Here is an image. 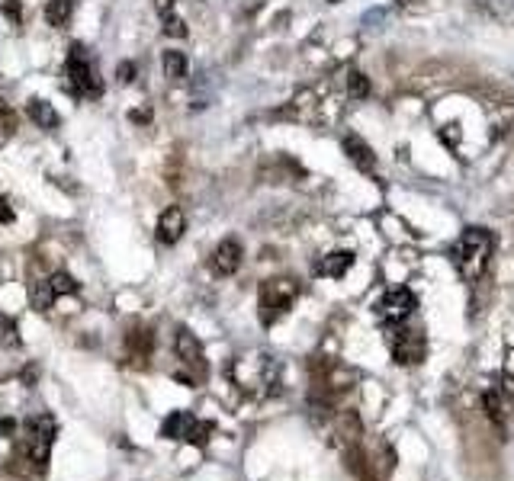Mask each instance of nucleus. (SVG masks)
Masks as SVG:
<instances>
[{"mask_svg": "<svg viewBox=\"0 0 514 481\" xmlns=\"http://www.w3.org/2000/svg\"><path fill=\"white\" fill-rule=\"evenodd\" d=\"M61 87H65L71 97H100V90H103L81 46L71 48L68 61H65V81H61Z\"/></svg>", "mask_w": 514, "mask_h": 481, "instance_id": "1", "label": "nucleus"}, {"mask_svg": "<svg viewBox=\"0 0 514 481\" xmlns=\"http://www.w3.org/2000/svg\"><path fill=\"white\" fill-rule=\"evenodd\" d=\"M52 443H55V421L48 414H32L29 421L23 424V452L36 466L46 468Z\"/></svg>", "mask_w": 514, "mask_h": 481, "instance_id": "2", "label": "nucleus"}, {"mask_svg": "<svg viewBox=\"0 0 514 481\" xmlns=\"http://www.w3.org/2000/svg\"><path fill=\"white\" fill-rule=\"evenodd\" d=\"M296 295H299V286L293 279H267L261 286V321L273 324L280 315H286L293 309Z\"/></svg>", "mask_w": 514, "mask_h": 481, "instance_id": "3", "label": "nucleus"}, {"mask_svg": "<svg viewBox=\"0 0 514 481\" xmlns=\"http://www.w3.org/2000/svg\"><path fill=\"white\" fill-rule=\"evenodd\" d=\"M209 433H212V424L197 421V417L187 411H174L164 421V427H161V436H164V440H183V443H190V446H206L209 443Z\"/></svg>", "mask_w": 514, "mask_h": 481, "instance_id": "4", "label": "nucleus"}, {"mask_svg": "<svg viewBox=\"0 0 514 481\" xmlns=\"http://www.w3.org/2000/svg\"><path fill=\"white\" fill-rule=\"evenodd\" d=\"M415 305L418 302H415V295H411V289H389V292L376 302V315L383 318L386 324H399L415 311Z\"/></svg>", "mask_w": 514, "mask_h": 481, "instance_id": "5", "label": "nucleus"}, {"mask_svg": "<svg viewBox=\"0 0 514 481\" xmlns=\"http://www.w3.org/2000/svg\"><path fill=\"white\" fill-rule=\"evenodd\" d=\"M389 350H393L395 363L411 366V363H418L424 356V340H421V334L399 327V331H393V337H389Z\"/></svg>", "mask_w": 514, "mask_h": 481, "instance_id": "6", "label": "nucleus"}, {"mask_svg": "<svg viewBox=\"0 0 514 481\" xmlns=\"http://www.w3.org/2000/svg\"><path fill=\"white\" fill-rule=\"evenodd\" d=\"M485 248H489V238H485V231H479V228H469V231H463V238L454 244V260L460 266H466V264H473L476 257H482Z\"/></svg>", "mask_w": 514, "mask_h": 481, "instance_id": "7", "label": "nucleus"}, {"mask_svg": "<svg viewBox=\"0 0 514 481\" xmlns=\"http://www.w3.org/2000/svg\"><path fill=\"white\" fill-rule=\"evenodd\" d=\"M174 350H177V360L183 363V366H193L199 369V376L206 372V360H203V346H199V340L193 337V334L187 331V327H180L174 337Z\"/></svg>", "mask_w": 514, "mask_h": 481, "instance_id": "8", "label": "nucleus"}, {"mask_svg": "<svg viewBox=\"0 0 514 481\" xmlns=\"http://www.w3.org/2000/svg\"><path fill=\"white\" fill-rule=\"evenodd\" d=\"M242 257H244L242 244H238L235 238H225L219 248L212 250V270L222 273V276H232V273L242 266Z\"/></svg>", "mask_w": 514, "mask_h": 481, "instance_id": "9", "label": "nucleus"}, {"mask_svg": "<svg viewBox=\"0 0 514 481\" xmlns=\"http://www.w3.org/2000/svg\"><path fill=\"white\" fill-rule=\"evenodd\" d=\"M183 231H187V215H183L177 205L161 212V218H158V240L161 244H177V240L183 238Z\"/></svg>", "mask_w": 514, "mask_h": 481, "instance_id": "10", "label": "nucleus"}, {"mask_svg": "<svg viewBox=\"0 0 514 481\" xmlns=\"http://www.w3.org/2000/svg\"><path fill=\"white\" fill-rule=\"evenodd\" d=\"M344 151H348L350 164H354L357 170L370 173L373 167H376V154H373V151H370V144L363 142V138H357V135H348V138H344Z\"/></svg>", "mask_w": 514, "mask_h": 481, "instance_id": "11", "label": "nucleus"}, {"mask_svg": "<svg viewBox=\"0 0 514 481\" xmlns=\"http://www.w3.org/2000/svg\"><path fill=\"white\" fill-rule=\"evenodd\" d=\"M350 266H354V254H350V250H334V254L322 257L318 273H322V276H331V279H341Z\"/></svg>", "mask_w": 514, "mask_h": 481, "instance_id": "12", "label": "nucleus"}, {"mask_svg": "<svg viewBox=\"0 0 514 481\" xmlns=\"http://www.w3.org/2000/svg\"><path fill=\"white\" fill-rule=\"evenodd\" d=\"M26 113H29V119L36 122L39 128H58V113H55V106L48 103V100H39V97H32L29 100V106H26Z\"/></svg>", "mask_w": 514, "mask_h": 481, "instance_id": "13", "label": "nucleus"}, {"mask_svg": "<svg viewBox=\"0 0 514 481\" xmlns=\"http://www.w3.org/2000/svg\"><path fill=\"white\" fill-rule=\"evenodd\" d=\"M126 346H128V353L136 356V360H145V356L152 353V346H154V334L148 331V327H132V331L126 334Z\"/></svg>", "mask_w": 514, "mask_h": 481, "instance_id": "14", "label": "nucleus"}, {"mask_svg": "<svg viewBox=\"0 0 514 481\" xmlns=\"http://www.w3.org/2000/svg\"><path fill=\"white\" fill-rule=\"evenodd\" d=\"M161 68H164V77L167 81H183L187 77V58H183V52H164V58H161Z\"/></svg>", "mask_w": 514, "mask_h": 481, "instance_id": "15", "label": "nucleus"}, {"mask_svg": "<svg viewBox=\"0 0 514 481\" xmlns=\"http://www.w3.org/2000/svg\"><path fill=\"white\" fill-rule=\"evenodd\" d=\"M482 407H485V417L499 427V433H505V405H501L499 391H485V395H482Z\"/></svg>", "mask_w": 514, "mask_h": 481, "instance_id": "16", "label": "nucleus"}, {"mask_svg": "<svg viewBox=\"0 0 514 481\" xmlns=\"http://www.w3.org/2000/svg\"><path fill=\"white\" fill-rule=\"evenodd\" d=\"M71 13H74V4H71V0H48V7H46V20L55 26V29H61V26H68Z\"/></svg>", "mask_w": 514, "mask_h": 481, "instance_id": "17", "label": "nucleus"}, {"mask_svg": "<svg viewBox=\"0 0 514 481\" xmlns=\"http://www.w3.org/2000/svg\"><path fill=\"white\" fill-rule=\"evenodd\" d=\"M48 286H52L55 299H58V295H74L77 292V283H74L71 273H55V276L48 279Z\"/></svg>", "mask_w": 514, "mask_h": 481, "instance_id": "18", "label": "nucleus"}, {"mask_svg": "<svg viewBox=\"0 0 514 481\" xmlns=\"http://www.w3.org/2000/svg\"><path fill=\"white\" fill-rule=\"evenodd\" d=\"M348 93L354 100L367 97V93H370V81H367V74H360V71H350V74H348Z\"/></svg>", "mask_w": 514, "mask_h": 481, "instance_id": "19", "label": "nucleus"}, {"mask_svg": "<svg viewBox=\"0 0 514 481\" xmlns=\"http://www.w3.org/2000/svg\"><path fill=\"white\" fill-rule=\"evenodd\" d=\"M52 302H55V292L48 283H36V286H32V305H36L39 311L52 309Z\"/></svg>", "mask_w": 514, "mask_h": 481, "instance_id": "20", "label": "nucleus"}, {"mask_svg": "<svg viewBox=\"0 0 514 481\" xmlns=\"http://www.w3.org/2000/svg\"><path fill=\"white\" fill-rule=\"evenodd\" d=\"M187 23H183L180 16H174V13H167L164 16V36H174V39H183L187 36Z\"/></svg>", "mask_w": 514, "mask_h": 481, "instance_id": "21", "label": "nucleus"}, {"mask_svg": "<svg viewBox=\"0 0 514 481\" xmlns=\"http://www.w3.org/2000/svg\"><path fill=\"white\" fill-rule=\"evenodd\" d=\"M0 327H4V344H7V346H20V331H16V324L10 321V318H4Z\"/></svg>", "mask_w": 514, "mask_h": 481, "instance_id": "22", "label": "nucleus"}, {"mask_svg": "<svg viewBox=\"0 0 514 481\" xmlns=\"http://www.w3.org/2000/svg\"><path fill=\"white\" fill-rule=\"evenodd\" d=\"M0 10H4V16H7L10 23H20V16H23L20 0H4V4H0Z\"/></svg>", "mask_w": 514, "mask_h": 481, "instance_id": "23", "label": "nucleus"}, {"mask_svg": "<svg viewBox=\"0 0 514 481\" xmlns=\"http://www.w3.org/2000/svg\"><path fill=\"white\" fill-rule=\"evenodd\" d=\"M10 222H13V205L0 196V225H10Z\"/></svg>", "mask_w": 514, "mask_h": 481, "instance_id": "24", "label": "nucleus"}, {"mask_svg": "<svg viewBox=\"0 0 514 481\" xmlns=\"http://www.w3.org/2000/svg\"><path fill=\"white\" fill-rule=\"evenodd\" d=\"M116 74H119V81H132V77H136V65H132V61H122L119 68H116Z\"/></svg>", "mask_w": 514, "mask_h": 481, "instance_id": "25", "label": "nucleus"}, {"mask_svg": "<svg viewBox=\"0 0 514 481\" xmlns=\"http://www.w3.org/2000/svg\"><path fill=\"white\" fill-rule=\"evenodd\" d=\"M154 7H158L161 16H167L171 10H174V0H154Z\"/></svg>", "mask_w": 514, "mask_h": 481, "instance_id": "26", "label": "nucleus"}, {"mask_svg": "<svg viewBox=\"0 0 514 481\" xmlns=\"http://www.w3.org/2000/svg\"><path fill=\"white\" fill-rule=\"evenodd\" d=\"M128 119H132V122H148V119H152V113H148V109H136Z\"/></svg>", "mask_w": 514, "mask_h": 481, "instance_id": "27", "label": "nucleus"}, {"mask_svg": "<svg viewBox=\"0 0 514 481\" xmlns=\"http://www.w3.org/2000/svg\"><path fill=\"white\" fill-rule=\"evenodd\" d=\"M331 4H338V0H331Z\"/></svg>", "mask_w": 514, "mask_h": 481, "instance_id": "28", "label": "nucleus"}]
</instances>
